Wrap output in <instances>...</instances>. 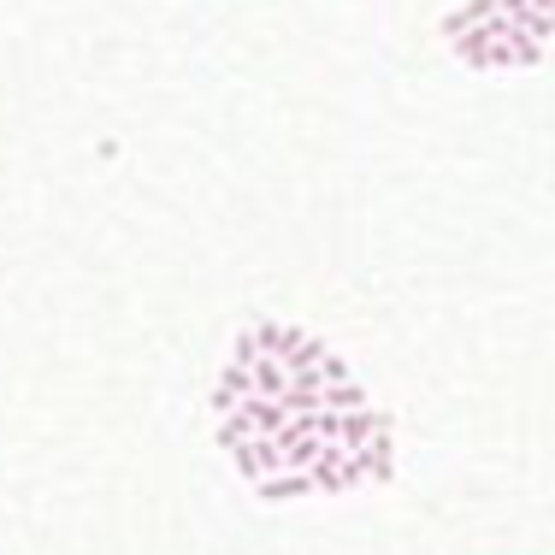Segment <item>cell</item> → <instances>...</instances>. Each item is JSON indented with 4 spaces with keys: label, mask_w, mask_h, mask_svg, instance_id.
<instances>
[{
    "label": "cell",
    "mask_w": 555,
    "mask_h": 555,
    "mask_svg": "<svg viewBox=\"0 0 555 555\" xmlns=\"http://www.w3.org/2000/svg\"><path fill=\"white\" fill-rule=\"evenodd\" d=\"M254 396V372L237 367V361H225V372H219V384H213V408L219 414H231L237 402H248Z\"/></svg>",
    "instance_id": "obj_1"
},
{
    "label": "cell",
    "mask_w": 555,
    "mask_h": 555,
    "mask_svg": "<svg viewBox=\"0 0 555 555\" xmlns=\"http://www.w3.org/2000/svg\"><path fill=\"white\" fill-rule=\"evenodd\" d=\"M237 408H243V420L254 426V437H278L284 426H290L284 402H272V396H248V402H237Z\"/></svg>",
    "instance_id": "obj_2"
},
{
    "label": "cell",
    "mask_w": 555,
    "mask_h": 555,
    "mask_svg": "<svg viewBox=\"0 0 555 555\" xmlns=\"http://www.w3.org/2000/svg\"><path fill=\"white\" fill-rule=\"evenodd\" d=\"M248 372H254V396H272V402H278V396L290 390V367H284V361H272V355H260Z\"/></svg>",
    "instance_id": "obj_4"
},
{
    "label": "cell",
    "mask_w": 555,
    "mask_h": 555,
    "mask_svg": "<svg viewBox=\"0 0 555 555\" xmlns=\"http://www.w3.org/2000/svg\"><path fill=\"white\" fill-rule=\"evenodd\" d=\"M325 408L331 414H355V408H367V396H361L355 378H343V384H325Z\"/></svg>",
    "instance_id": "obj_6"
},
{
    "label": "cell",
    "mask_w": 555,
    "mask_h": 555,
    "mask_svg": "<svg viewBox=\"0 0 555 555\" xmlns=\"http://www.w3.org/2000/svg\"><path fill=\"white\" fill-rule=\"evenodd\" d=\"M319 485H313V473H272V479H260V496H313Z\"/></svg>",
    "instance_id": "obj_5"
},
{
    "label": "cell",
    "mask_w": 555,
    "mask_h": 555,
    "mask_svg": "<svg viewBox=\"0 0 555 555\" xmlns=\"http://www.w3.org/2000/svg\"><path fill=\"white\" fill-rule=\"evenodd\" d=\"M378 432H390V420H384V414H372V408H355V414H343L337 443H343V449H367Z\"/></svg>",
    "instance_id": "obj_3"
},
{
    "label": "cell",
    "mask_w": 555,
    "mask_h": 555,
    "mask_svg": "<svg viewBox=\"0 0 555 555\" xmlns=\"http://www.w3.org/2000/svg\"><path fill=\"white\" fill-rule=\"evenodd\" d=\"M538 42H550L555 36V0H532V24H526Z\"/></svg>",
    "instance_id": "obj_7"
}]
</instances>
